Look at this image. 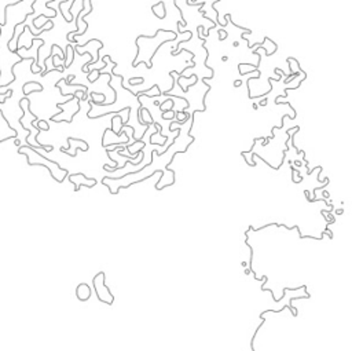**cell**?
I'll return each mask as SVG.
<instances>
[{
	"label": "cell",
	"instance_id": "cell-1",
	"mask_svg": "<svg viewBox=\"0 0 352 351\" xmlns=\"http://www.w3.org/2000/svg\"><path fill=\"white\" fill-rule=\"evenodd\" d=\"M176 33L173 31H167V29H158L154 36H138L135 44L138 47V54L132 61V66L136 68L139 64H145L148 69L153 68L152 59L156 55L157 50L160 48L161 45L165 44L171 40H176Z\"/></svg>",
	"mask_w": 352,
	"mask_h": 351
},
{
	"label": "cell",
	"instance_id": "cell-2",
	"mask_svg": "<svg viewBox=\"0 0 352 351\" xmlns=\"http://www.w3.org/2000/svg\"><path fill=\"white\" fill-rule=\"evenodd\" d=\"M18 153L24 154L26 157V161L29 166H41L47 168L54 180H57L58 183H62L66 176H69V171L65 170L62 167L59 166L58 163L48 160L47 157H44L43 154H40L38 152V149H35V146L32 145H26V146H19Z\"/></svg>",
	"mask_w": 352,
	"mask_h": 351
},
{
	"label": "cell",
	"instance_id": "cell-3",
	"mask_svg": "<svg viewBox=\"0 0 352 351\" xmlns=\"http://www.w3.org/2000/svg\"><path fill=\"white\" fill-rule=\"evenodd\" d=\"M154 154H156V150H154ZM152 164H153V161H152V163H149V164H146L145 167H142L141 170H138V171H135V173H129V174H127V175H122V176H120V178L105 176V178L102 179V183H106V182H110V183H112V182H115L117 186H116L115 193H113V194H118V192H120L121 189H127V187H129L131 185H134V183L143 182L145 179L152 178L153 175L158 174V171H154V173H152V174H146V175H143L145 170H148L149 166H152Z\"/></svg>",
	"mask_w": 352,
	"mask_h": 351
},
{
	"label": "cell",
	"instance_id": "cell-4",
	"mask_svg": "<svg viewBox=\"0 0 352 351\" xmlns=\"http://www.w3.org/2000/svg\"><path fill=\"white\" fill-rule=\"evenodd\" d=\"M105 280H106V277H105V273H102V271H101V273H98V274L94 277L92 284H94L95 294H96V296H98V299L101 300V302L106 303V305H113V302H115V296L112 295L109 288L105 285Z\"/></svg>",
	"mask_w": 352,
	"mask_h": 351
},
{
	"label": "cell",
	"instance_id": "cell-5",
	"mask_svg": "<svg viewBox=\"0 0 352 351\" xmlns=\"http://www.w3.org/2000/svg\"><path fill=\"white\" fill-rule=\"evenodd\" d=\"M17 139L18 138V134H17V130H14L10 123L6 119V116L3 115L1 109H0V143L4 142L7 139Z\"/></svg>",
	"mask_w": 352,
	"mask_h": 351
},
{
	"label": "cell",
	"instance_id": "cell-6",
	"mask_svg": "<svg viewBox=\"0 0 352 351\" xmlns=\"http://www.w3.org/2000/svg\"><path fill=\"white\" fill-rule=\"evenodd\" d=\"M69 180H71L72 185H75V190L78 192L81 186H87V187H94L96 185V179L92 178H87L84 174L78 173V174H72L68 176Z\"/></svg>",
	"mask_w": 352,
	"mask_h": 351
},
{
	"label": "cell",
	"instance_id": "cell-7",
	"mask_svg": "<svg viewBox=\"0 0 352 351\" xmlns=\"http://www.w3.org/2000/svg\"><path fill=\"white\" fill-rule=\"evenodd\" d=\"M68 142H69V147H61V152L64 153L69 154L72 157H76V150L77 149H81L83 152H88V143L83 139H76V138H68Z\"/></svg>",
	"mask_w": 352,
	"mask_h": 351
},
{
	"label": "cell",
	"instance_id": "cell-8",
	"mask_svg": "<svg viewBox=\"0 0 352 351\" xmlns=\"http://www.w3.org/2000/svg\"><path fill=\"white\" fill-rule=\"evenodd\" d=\"M76 295L77 298H78V300H81V302H85V300H88L91 298V288L87 285V284H80L78 287H77L76 289Z\"/></svg>",
	"mask_w": 352,
	"mask_h": 351
},
{
	"label": "cell",
	"instance_id": "cell-9",
	"mask_svg": "<svg viewBox=\"0 0 352 351\" xmlns=\"http://www.w3.org/2000/svg\"><path fill=\"white\" fill-rule=\"evenodd\" d=\"M24 94H25V96L28 98V95L29 94H32V92H41L43 91V86L40 83H36V82H29V83H26L25 86H24Z\"/></svg>",
	"mask_w": 352,
	"mask_h": 351
},
{
	"label": "cell",
	"instance_id": "cell-10",
	"mask_svg": "<svg viewBox=\"0 0 352 351\" xmlns=\"http://www.w3.org/2000/svg\"><path fill=\"white\" fill-rule=\"evenodd\" d=\"M136 95H145L148 96V98H153V96H160L161 91L160 88H158V86L154 84V86H152V88L149 89V91H142V92H138Z\"/></svg>",
	"mask_w": 352,
	"mask_h": 351
},
{
	"label": "cell",
	"instance_id": "cell-11",
	"mask_svg": "<svg viewBox=\"0 0 352 351\" xmlns=\"http://www.w3.org/2000/svg\"><path fill=\"white\" fill-rule=\"evenodd\" d=\"M173 109V101L172 98H168L165 102L160 103V110L164 113V112H169Z\"/></svg>",
	"mask_w": 352,
	"mask_h": 351
},
{
	"label": "cell",
	"instance_id": "cell-12",
	"mask_svg": "<svg viewBox=\"0 0 352 351\" xmlns=\"http://www.w3.org/2000/svg\"><path fill=\"white\" fill-rule=\"evenodd\" d=\"M71 52H72V55H73V52H75V48L72 47V44H68V47H66V54H71ZM72 62H73V57L69 58V61H68V62L65 64V68H69Z\"/></svg>",
	"mask_w": 352,
	"mask_h": 351
},
{
	"label": "cell",
	"instance_id": "cell-13",
	"mask_svg": "<svg viewBox=\"0 0 352 351\" xmlns=\"http://www.w3.org/2000/svg\"><path fill=\"white\" fill-rule=\"evenodd\" d=\"M175 112L173 110H169V112H164L162 115H161V117L164 119V120H169V119H175Z\"/></svg>",
	"mask_w": 352,
	"mask_h": 351
},
{
	"label": "cell",
	"instance_id": "cell-14",
	"mask_svg": "<svg viewBox=\"0 0 352 351\" xmlns=\"http://www.w3.org/2000/svg\"><path fill=\"white\" fill-rule=\"evenodd\" d=\"M11 95H13V91H11V89H8L6 94H0V103H4V101L8 99Z\"/></svg>",
	"mask_w": 352,
	"mask_h": 351
},
{
	"label": "cell",
	"instance_id": "cell-15",
	"mask_svg": "<svg viewBox=\"0 0 352 351\" xmlns=\"http://www.w3.org/2000/svg\"><path fill=\"white\" fill-rule=\"evenodd\" d=\"M219 35H220V38H219V39H220V42L227 38V32H226L224 29H219Z\"/></svg>",
	"mask_w": 352,
	"mask_h": 351
},
{
	"label": "cell",
	"instance_id": "cell-16",
	"mask_svg": "<svg viewBox=\"0 0 352 351\" xmlns=\"http://www.w3.org/2000/svg\"><path fill=\"white\" fill-rule=\"evenodd\" d=\"M14 145H15V146H21V142H19V139H18V138H17V139H15V140H14Z\"/></svg>",
	"mask_w": 352,
	"mask_h": 351
},
{
	"label": "cell",
	"instance_id": "cell-17",
	"mask_svg": "<svg viewBox=\"0 0 352 351\" xmlns=\"http://www.w3.org/2000/svg\"><path fill=\"white\" fill-rule=\"evenodd\" d=\"M239 84H241V82H235V83H234V86H235V87H239Z\"/></svg>",
	"mask_w": 352,
	"mask_h": 351
}]
</instances>
